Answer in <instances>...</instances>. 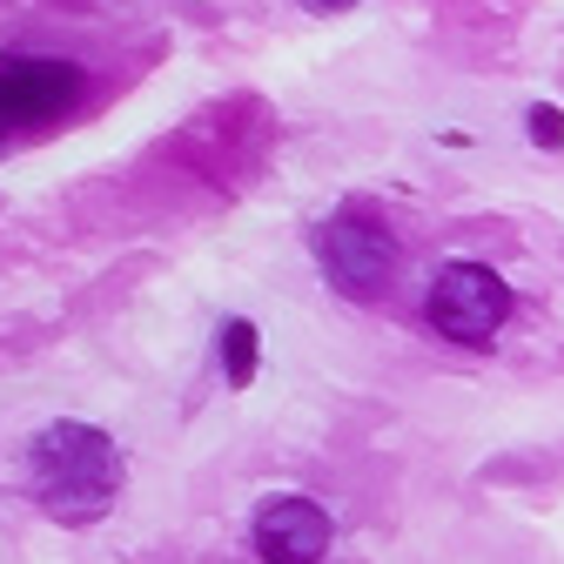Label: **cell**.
Instances as JSON below:
<instances>
[{
  "label": "cell",
  "mask_w": 564,
  "mask_h": 564,
  "mask_svg": "<svg viewBox=\"0 0 564 564\" xmlns=\"http://www.w3.org/2000/svg\"><path fill=\"white\" fill-rule=\"evenodd\" d=\"M28 484L47 518L61 524H95L115 490H121V457L115 444L95 431V423H47L34 437V464H28Z\"/></svg>",
  "instance_id": "cell-1"
},
{
  "label": "cell",
  "mask_w": 564,
  "mask_h": 564,
  "mask_svg": "<svg viewBox=\"0 0 564 564\" xmlns=\"http://www.w3.org/2000/svg\"><path fill=\"white\" fill-rule=\"evenodd\" d=\"M88 75L75 61H47V54H8L0 61V141L41 134L82 108Z\"/></svg>",
  "instance_id": "cell-2"
},
{
  "label": "cell",
  "mask_w": 564,
  "mask_h": 564,
  "mask_svg": "<svg viewBox=\"0 0 564 564\" xmlns=\"http://www.w3.org/2000/svg\"><path fill=\"white\" fill-rule=\"evenodd\" d=\"M423 316H431L437 336L477 349V343H490V336L505 329V316H511V290H505V275H498V269H484V262H451V269H437Z\"/></svg>",
  "instance_id": "cell-3"
},
{
  "label": "cell",
  "mask_w": 564,
  "mask_h": 564,
  "mask_svg": "<svg viewBox=\"0 0 564 564\" xmlns=\"http://www.w3.org/2000/svg\"><path fill=\"white\" fill-rule=\"evenodd\" d=\"M316 262H323V275L343 296L377 303L390 290V275H397V242H390L383 223L364 216V208H343V216L316 236Z\"/></svg>",
  "instance_id": "cell-4"
},
{
  "label": "cell",
  "mask_w": 564,
  "mask_h": 564,
  "mask_svg": "<svg viewBox=\"0 0 564 564\" xmlns=\"http://www.w3.org/2000/svg\"><path fill=\"white\" fill-rule=\"evenodd\" d=\"M329 551V511L310 498H269L256 511V557L262 564H316Z\"/></svg>",
  "instance_id": "cell-5"
},
{
  "label": "cell",
  "mask_w": 564,
  "mask_h": 564,
  "mask_svg": "<svg viewBox=\"0 0 564 564\" xmlns=\"http://www.w3.org/2000/svg\"><path fill=\"white\" fill-rule=\"evenodd\" d=\"M223 370H229L236 390L256 377V323H229V329H223Z\"/></svg>",
  "instance_id": "cell-6"
},
{
  "label": "cell",
  "mask_w": 564,
  "mask_h": 564,
  "mask_svg": "<svg viewBox=\"0 0 564 564\" xmlns=\"http://www.w3.org/2000/svg\"><path fill=\"white\" fill-rule=\"evenodd\" d=\"M531 128H538V141H564V134H557V128H564V115H557V108H538V115H531Z\"/></svg>",
  "instance_id": "cell-7"
},
{
  "label": "cell",
  "mask_w": 564,
  "mask_h": 564,
  "mask_svg": "<svg viewBox=\"0 0 564 564\" xmlns=\"http://www.w3.org/2000/svg\"><path fill=\"white\" fill-rule=\"evenodd\" d=\"M303 8H316V14H336V8H349V0H303Z\"/></svg>",
  "instance_id": "cell-8"
}]
</instances>
